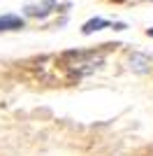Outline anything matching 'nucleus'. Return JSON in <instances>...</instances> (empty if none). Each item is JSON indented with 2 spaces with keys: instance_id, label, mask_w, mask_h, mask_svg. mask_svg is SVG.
<instances>
[{
  "instance_id": "nucleus-1",
  "label": "nucleus",
  "mask_w": 153,
  "mask_h": 156,
  "mask_svg": "<svg viewBox=\"0 0 153 156\" xmlns=\"http://www.w3.org/2000/svg\"><path fill=\"white\" fill-rule=\"evenodd\" d=\"M51 9H53V0H30L25 5V12L30 14V16H44Z\"/></svg>"
},
{
  "instance_id": "nucleus-2",
  "label": "nucleus",
  "mask_w": 153,
  "mask_h": 156,
  "mask_svg": "<svg viewBox=\"0 0 153 156\" xmlns=\"http://www.w3.org/2000/svg\"><path fill=\"white\" fill-rule=\"evenodd\" d=\"M16 28H23V19L21 16H14V14L0 16V30H16Z\"/></svg>"
},
{
  "instance_id": "nucleus-3",
  "label": "nucleus",
  "mask_w": 153,
  "mask_h": 156,
  "mask_svg": "<svg viewBox=\"0 0 153 156\" xmlns=\"http://www.w3.org/2000/svg\"><path fill=\"white\" fill-rule=\"evenodd\" d=\"M148 65H151V61H148L146 56H141V54H132V56H130V68H132V70L146 72Z\"/></svg>"
},
{
  "instance_id": "nucleus-4",
  "label": "nucleus",
  "mask_w": 153,
  "mask_h": 156,
  "mask_svg": "<svg viewBox=\"0 0 153 156\" xmlns=\"http://www.w3.org/2000/svg\"><path fill=\"white\" fill-rule=\"evenodd\" d=\"M104 26H111L109 21H104V19H90V21H86L83 23V28L81 30L88 35V33H93V30H100V28H104Z\"/></svg>"
}]
</instances>
